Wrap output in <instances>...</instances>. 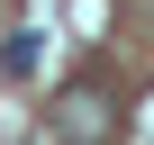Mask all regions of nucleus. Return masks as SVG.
Listing matches in <instances>:
<instances>
[{
    "instance_id": "nucleus-2",
    "label": "nucleus",
    "mask_w": 154,
    "mask_h": 145,
    "mask_svg": "<svg viewBox=\"0 0 154 145\" xmlns=\"http://www.w3.org/2000/svg\"><path fill=\"white\" fill-rule=\"evenodd\" d=\"M36 63H45V36H36V27H18L9 45H0V72H9V82H27Z\"/></svg>"
},
{
    "instance_id": "nucleus-1",
    "label": "nucleus",
    "mask_w": 154,
    "mask_h": 145,
    "mask_svg": "<svg viewBox=\"0 0 154 145\" xmlns=\"http://www.w3.org/2000/svg\"><path fill=\"white\" fill-rule=\"evenodd\" d=\"M63 127H72V145H109L118 136V100L109 91H72L63 100Z\"/></svg>"
}]
</instances>
